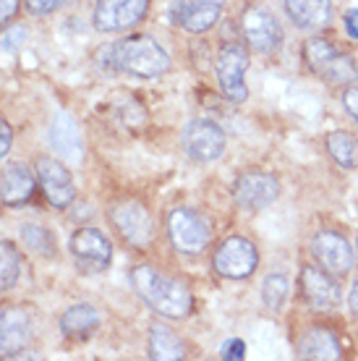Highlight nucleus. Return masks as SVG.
<instances>
[{
  "label": "nucleus",
  "instance_id": "obj_1",
  "mask_svg": "<svg viewBox=\"0 0 358 361\" xmlns=\"http://www.w3.org/2000/svg\"><path fill=\"white\" fill-rule=\"evenodd\" d=\"M97 63L108 71L128 73L139 79H157L171 71V55L152 37H128L99 47Z\"/></svg>",
  "mask_w": 358,
  "mask_h": 361
},
{
  "label": "nucleus",
  "instance_id": "obj_2",
  "mask_svg": "<svg viewBox=\"0 0 358 361\" xmlns=\"http://www.w3.org/2000/svg\"><path fill=\"white\" fill-rule=\"evenodd\" d=\"M131 283H134V290L142 296L144 304L157 314L171 317V319H183L191 312L194 298H191V290H188L186 283L165 275L157 267H149V264L136 267L131 272Z\"/></svg>",
  "mask_w": 358,
  "mask_h": 361
},
{
  "label": "nucleus",
  "instance_id": "obj_3",
  "mask_svg": "<svg viewBox=\"0 0 358 361\" xmlns=\"http://www.w3.org/2000/svg\"><path fill=\"white\" fill-rule=\"evenodd\" d=\"M304 58L309 68L316 76H322L327 84H350L358 79V68L348 53H342L338 45H332L324 37H311L304 45Z\"/></svg>",
  "mask_w": 358,
  "mask_h": 361
},
{
  "label": "nucleus",
  "instance_id": "obj_4",
  "mask_svg": "<svg viewBox=\"0 0 358 361\" xmlns=\"http://www.w3.org/2000/svg\"><path fill=\"white\" fill-rule=\"evenodd\" d=\"M168 238H171L175 252L197 257L206 249L212 231H209V223L199 215L197 209L178 207L168 215Z\"/></svg>",
  "mask_w": 358,
  "mask_h": 361
},
{
  "label": "nucleus",
  "instance_id": "obj_5",
  "mask_svg": "<svg viewBox=\"0 0 358 361\" xmlns=\"http://www.w3.org/2000/svg\"><path fill=\"white\" fill-rule=\"evenodd\" d=\"M110 223H113V228H116L118 235L123 238L125 244L136 246V249H144V246L152 244L154 220L142 202L125 199V202L113 204V209H110Z\"/></svg>",
  "mask_w": 358,
  "mask_h": 361
},
{
  "label": "nucleus",
  "instance_id": "obj_6",
  "mask_svg": "<svg viewBox=\"0 0 358 361\" xmlns=\"http://www.w3.org/2000/svg\"><path fill=\"white\" fill-rule=\"evenodd\" d=\"M246 68H249V53H246V47L238 45V42L223 45L215 63L217 84H220L225 97L230 99V102H235V105H241V102L249 99V90H246V82H243Z\"/></svg>",
  "mask_w": 358,
  "mask_h": 361
},
{
  "label": "nucleus",
  "instance_id": "obj_7",
  "mask_svg": "<svg viewBox=\"0 0 358 361\" xmlns=\"http://www.w3.org/2000/svg\"><path fill=\"white\" fill-rule=\"evenodd\" d=\"M68 246H71L73 262L84 275H97V272L108 270L110 259H113V246H110L108 235L97 228H79L71 235Z\"/></svg>",
  "mask_w": 358,
  "mask_h": 361
},
{
  "label": "nucleus",
  "instance_id": "obj_8",
  "mask_svg": "<svg viewBox=\"0 0 358 361\" xmlns=\"http://www.w3.org/2000/svg\"><path fill=\"white\" fill-rule=\"evenodd\" d=\"M212 264H215L217 275H223L228 280H243L257 270L259 252H257V246L251 244V241H246L241 235H233V238H228V241L220 244Z\"/></svg>",
  "mask_w": 358,
  "mask_h": 361
},
{
  "label": "nucleus",
  "instance_id": "obj_9",
  "mask_svg": "<svg viewBox=\"0 0 358 361\" xmlns=\"http://www.w3.org/2000/svg\"><path fill=\"white\" fill-rule=\"evenodd\" d=\"M180 142H183V149H186L188 157L197 160V163H212L225 152L223 128L212 121H204V118L188 121Z\"/></svg>",
  "mask_w": 358,
  "mask_h": 361
},
{
  "label": "nucleus",
  "instance_id": "obj_10",
  "mask_svg": "<svg viewBox=\"0 0 358 361\" xmlns=\"http://www.w3.org/2000/svg\"><path fill=\"white\" fill-rule=\"evenodd\" d=\"M311 254L314 259L322 264L332 278H342L348 275L353 267V249L345 241V235L335 233V231H319L311 238Z\"/></svg>",
  "mask_w": 358,
  "mask_h": 361
},
{
  "label": "nucleus",
  "instance_id": "obj_11",
  "mask_svg": "<svg viewBox=\"0 0 358 361\" xmlns=\"http://www.w3.org/2000/svg\"><path fill=\"white\" fill-rule=\"evenodd\" d=\"M243 37L257 53H275L283 45V27L278 24V18L272 16L267 8H246L241 18Z\"/></svg>",
  "mask_w": 358,
  "mask_h": 361
},
{
  "label": "nucleus",
  "instance_id": "obj_12",
  "mask_svg": "<svg viewBox=\"0 0 358 361\" xmlns=\"http://www.w3.org/2000/svg\"><path fill=\"white\" fill-rule=\"evenodd\" d=\"M280 197V183L269 173H243L233 180V199L243 209H267Z\"/></svg>",
  "mask_w": 358,
  "mask_h": 361
},
{
  "label": "nucleus",
  "instance_id": "obj_13",
  "mask_svg": "<svg viewBox=\"0 0 358 361\" xmlns=\"http://www.w3.org/2000/svg\"><path fill=\"white\" fill-rule=\"evenodd\" d=\"M37 183L45 194V199L55 209H68L71 207L76 189H73L71 173L66 171V165L50 157H39L37 160Z\"/></svg>",
  "mask_w": 358,
  "mask_h": 361
},
{
  "label": "nucleus",
  "instance_id": "obj_14",
  "mask_svg": "<svg viewBox=\"0 0 358 361\" xmlns=\"http://www.w3.org/2000/svg\"><path fill=\"white\" fill-rule=\"evenodd\" d=\"M149 8V0H97L94 6V29L97 32H121L142 21Z\"/></svg>",
  "mask_w": 358,
  "mask_h": 361
},
{
  "label": "nucleus",
  "instance_id": "obj_15",
  "mask_svg": "<svg viewBox=\"0 0 358 361\" xmlns=\"http://www.w3.org/2000/svg\"><path fill=\"white\" fill-rule=\"evenodd\" d=\"M223 13L220 0H175L171 8V18L191 35H202L217 24Z\"/></svg>",
  "mask_w": 358,
  "mask_h": 361
},
{
  "label": "nucleus",
  "instance_id": "obj_16",
  "mask_svg": "<svg viewBox=\"0 0 358 361\" xmlns=\"http://www.w3.org/2000/svg\"><path fill=\"white\" fill-rule=\"evenodd\" d=\"M301 290L304 298L319 312H332L340 307V286L332 280L327 270L316 267H304L301 270Z\"/></svg>",
  "mask_w": 358,
  "mask_h": 361
},
{
  "label": "nucleus",
  "instance_id": "obj_17",
  "mask_svg": "<svg viewBox=\"0 0 358 361\" xmlns=\"http://www.w3.org/2000/svg\"><path fill=\"white\" fill-rule=\"evenodd\" d=\"M32 341V319L24 309H0V353L16 356Z\"/></svg>",
  "mask_w": 358,
  "mask_h": 361
},
{
  "label": "nucleus",
  "instance_id": "obj_18",
  "mask_svg": "<svg viewBox=\"0 0 358 361\" xmlns=\"http://www.w3.org/2000/svg\"><path fill=\"white\" fill-rule=\"evenodd\" d=\"M35 194V176L27 165L11 163L0 171V202L6 207H21Z\"/></svg>",
  "mask_w": 358,
  "mask_h": 361
},
{
  "label": "nucleus",
  "instance_id": "obj_19",
  "mask_svg": "<svg viewBox=\"0 0 358 361\" xmlns=\"http://www.w3.org/2000/svg\"><path fill=\"white\" fill-rule=\"evenodd\" d=\"M288 18L298 29H319L332 16L330 0H283Z\"/></svg>",
  "mask_w": 358,
  "mask_h": 361
},
{
  "label": "nucleus",
  "instance_id": "obj_20",
  "mask_svg": "<svg viewBox=\"0 0 358 361\" xmlns=\"http://www.w3.org/2000/svg\"><path fill=\"white\" fill-rule=\"evenodd\" d=\"M50 145L55 147V152L66 157V160H81V154H84V145H81V134L76 123H73L71 116H58L53 121V126H50Z\"/></svg>",
  "mask_w": 358,
  "mask_h": 361
},
{
  "label": "nucleus",
  "instance_id": "obj_21",
  "mask_svg": "<svg viewBox=\"0 0 358 361\" xmlns=\"http://www.w3.org/2000/svg\"><path fill=\"white\" fill-rule=\"evenodd\" d=\"M298 356L301 359H319V361H335L340 359V343L330 330H309L298 343Z\"/></svg>",
  "mask_w": 358,
  "mask_h": 361
},
{
  "label": "nucleus",
  "instance_id": "obj_22",
  "mask_svg": "<svg viewBox=\"0 0 358 361\" xmlns=\"http://www.w3.org/2000/svg\"><path fill=\"white\" fill-rule=\"evenodd\" d=\"M149 359L154 361H178L186 359V343L168 327L152 325L149 327Z\"/></svg>",
  "mask_w": 358,
  "mask_h": 361
},
{
  "label": "nucleus",
  "instance_id": "obj_23",
  "mask_svg": "<svg viewBox=\"0 0 358 361\" xmlns=\"http://www.w3.org/2000/svg\"><path fill=\"white\" fill-rule=\"evenodd\" d=\"M97 327H99V314L97 309L90 307V304H76V307L66 309L61 317V330L68 338H87Z\"/></svg>",
  "mask_w": 358,
  "mask_h": 361
},
{
  "label": "nucleus",
  "instance_id": "obj_24",
  "mask_svg": "<svg viewBox=\"0 0 358 361\" xmlns=\"http://www.w3.org/2000/svg\"><path fill=\"white\" fill-rule=\"evenodd\" d=\"M327 152L345 171H356L358 168V139L348 131H332L327 136Z\"/></svg>",
  "mask_w": 358,
  "mask_h": 361
},
{
  "label": "nucleus",
  "instance_id": "obj_25",
  "mask_svg": "<svg viewBox=\"0 0 358 361\" xmlns=\"http://www.w3.org/2000/svg\"><path fill=\"white\" fill-rule=\"evenodd\" d=\"M18 235H21V244L32 249L35 254H39V257H53L55 254V238L47 228L35 226V223H24Z\"/></svg>",
  "mask_w": 358,
  "mask_h": 361
},
{
  "label": "nucleus",
  "instance_id": "obj_26",
  "mask_svg": "<svg viewBox=\"0 0 358 361\" xmlns=\"http://www.w3.org/2000/svg\"><path fill=\"white\" fill-rule=\"evenodd\" d=\"M21 272V254L11 241H0V293L16 286Z\"/></svg>",
  "mask_w": 358,
  "mask_h": 361
},
{
  "label": "nucleus",
  "instance_id": "obj_27",
  "mask_svg": "<svg viewBox=\"0 0 358 361\" xmlns=\"http://www.w3.org/2000/svg\"><path fill=\"white\" fill-rule=\"evenodd\" d=\"M288 290H290V283L283 272H272L264 278V286H261V298H264V304L267 309L272 312H280V309L285 307L288 301Z\"/></svg>",
  "mask_w": 358,
  "mask_h": 361
},
{
  "label": "nucleus",
  "instance_id": "obj_28",
  "mask_svg": "<svg viewBox=\"0 0 358 361\" xmlns=\"http://www.w3.org/2000/svg\"><path fill=\"white\" fill-rule=\"evenodd\" d=\"M24 39H27V29L11 27L6 35L0 37V47H3V50H8V53H13V50H18V47L24 45Z\"/></svg>",
  "mask_w": 358,
  "mask_h": 361
},
{
  "label": "nucleus",
  "instance_id": "obj_29",
  "mask_svg": "<svg viewBox=\"0 0 358 361\" xmlns=\"http://www.w3.org/2000/svg\"><path fill=\"white\" fill-rule=\"evenodd\" d=\"M24 3H27V8L32 11L35 16H45V13H53L63 0H24Z\"/></svg>",
  "mask_w": 358,
  "mask_h": 361
},
{
  "label": "nucleus",
  "instance_id": "obj_30",
  "mask_svg": "<svg viewBox=\"0 0 358 361\" xmlns=\"http://www.w3.org/2000/svg\"><path fill=\"white\" fill-rule=\"evenodd\" d=\"M243 356H246V345H243L241 338H233V341H228V343L223 345V359L225 361H230V359L241 361Z\"/></svg>",
  "mask_w": 358,
  "mask_h": 361
},
{
  "label": "nucleus",
  "instance_id": "obj_31",
  "mask_svg": "<svg viewBox=\"0 0 358 361\" xmlns=\"http://www.w3.org/2000/svg\"><path fill=\"white\" fill-rule=\"evenodd\" d=\"M342 105H345V110H348L350 116H353V121L358 123V87H353V84L345 87V92H342Z\"/></svg>",
  "mask_w": 358,
  "mask_h": 361
},
{
  "label": "nucleus",
  "instance_id": "obj_32",
  "mask_svg": "<svg viewBox=\"0 0 358 361\" xmlns=\"http://www.w3.org/2000/svg\"><path fill=\"white\" fill-rule=\"evenodd\" d=\"M11 145H13V131H11L8 123L0 118V160L11 152Z\"/></svg>",
  "mask_w": 358,
  "mask_h": 361
},
{
  "label": "nucleus",
  "instance_id": "obj_33",
  "mask_svg": "<svg viewBox=\"0 0 358 361\" xmlns=\"http://www.w3.org/2000/svg\"><path fill=\"white\" fill-rule=\"evenodd\" d=\"M18 11V0H0V27L8 24L11 18L16 16Z\"/></svg>",
  "mask_w": 358,
  "mask_h": 361
},
{
  "label": "nucleus",
  "instance_id": "obj_34",
  "mask_svg": "<svg viewBox=\"0 0 358 361\" xmlns=\"http://www.w3.org/2000/svg\"><path fill=\"white\" fill-rule=\"evenodd\" d=\"M342 21H345V29H348V35L353 37V39H358V11L356 8L348 11Z\"/></svg>",
  "mask_w": 358,
  "mask_h": 361
},
{
  "label": "nucleus",
  "instance_id": "obj_35",
  "mask_svg": "<svg viewBox=\"0 0 358 361\" xmlns=\"http://www.w3.org/2000/svg\"><path fill=\"white\" fill-rule=\"evenodd\" d=\"M350 309H353V317L358 319V280L353 283V290H350Z\"/></svg>",
  "mask_w": 358,
  "mask_h": 361
},
{
  "label": "nucleus",
  "instance_id": "obj_36",
  "mask_svg": "<svg viewBox=\"0 0 358 361\" xmlns=\"http://www.w3.org/2000/svg\"><path fill=\"white\" fill-rule=\"evenodd\" d=\"M356 249H358V241H356Z\"/></svg>",
  "mask_w": 358,
  "mask_h": 361
}]
</instances>
